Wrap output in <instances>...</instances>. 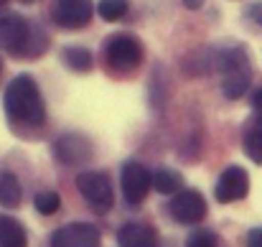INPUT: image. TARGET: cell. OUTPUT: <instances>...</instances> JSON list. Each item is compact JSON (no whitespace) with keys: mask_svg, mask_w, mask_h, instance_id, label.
I'll use <instances>...</instances> for the list:
<instances>
[{"mask_svg":"<svg viewBox=\"0 0 262 247\" xmlns=\"http://www.w3.org/2000/svg\"><path fill=\"white\" fill-rule=\"evenodd\" d=\"M3 107H5V115L10 117V122H15V125L38 128L46 120V107H43L38 84L28 74H18L8 84L5 97H3Z\"/></svg>","mask_w":262,"mask_h":247,"instance_id":"1","label":"cell"},{"mask_svg":"<svg viewBox=\"0 0 262 247\" xmlns=\"http://www.w3.org/2000/svg\"><path fill=\"white\" fill-rule=\"evenodd\" d=\"M219 72H222V89L227 99H239L252 79V69H250V59L247 51L242 46H232L227 51H222L219 56Z\"/></svg>","mask_w":262,"mask_h":247,"instance_id":"2","label":"cell"},{"mask_svg":"<svg viewBox=\"0 0 262 247\" xmlns=\"http://www.w3.org/2000/svg\"><path fill=\"white\" fill-rule=\"evenodd\" d=\"M143 61V46L130 33H115L104 41V67L115 74H127Z\"/></svg>","mask_w":262,"mask_h":247,"instance_id":"3","label":"cell"},{"mask_svg":"<svg viewBox=\"0 0 262 247\" xmlns=\"http://www.w3.org/2000/svg\"><path fill=\"white\" fill-rule=\"evenodd\" d=\"M41 36L18 13H0V49L13 56H33V41Z\"/></svg>","mask_w":262,"mask_h":247,"instance_id":"4","label":"cell"},{"mask_svg":"<svg viewBox=\"0 0 262 247\" xmlns=\"http://www.w3.org/2000/svg\"><path fill=\"white\" fill-rule=\"evenodd\" d=\"M77 189L79 194L87 199V204L94 212H107L115 201V194H112V183L104 173L99 171H87V173H79L77 178Z\"/></svg>","mask_w":262,"mask_h":247,"instance_id":"5","label":"cell"},{"mask_svg":"<svg viewBox=\"0 0 262 247\" xmlns=\"http://www.w3.org/2000/svg\"><path fill=\"white\" fill-rule=\"evenodd\" d=\"M99 230L89 222H72L51 235V247H99Z\"/></svg>","mask_w":262,"mask_h":247,"instance_id":"6","label":"cell"},{"mask_svg":"<svg viewBox=\"0 0 262 247\" xmlns=\"http://www.w3.org/2000/svg\"><path fill=\"white\" fill-rule=\"evenodd\" d=\"M51 18L56 26L77 31L92 20V0H54Z\"/></svg>","mask_w":262,"mask_h":247,"instance_id":"7","label":"cell"},{"mask_svg":"<svg viewBox=\"0 0 262 247\" xmlns=\"http://www.w3.org/2000/svg\"><path fill=\"white\" fill-rule=\"evenodd\" d=\"M171 214L178 224H196L206 217V201L196 189H183L171 199Z\"/></svg>","mask_w":262,"mask_h":247,"instance_id":"8","label":"cell"},{"mask_svg":"<svg viewBox=\"0 0 262 247\" xmlns=\"http://www.w3.org/2000/svg\"><path fill=\"white\" fill-rule=\"evenodd\" d=\"M247 191H250V176H247V171H245L242 166H229V168L219 176L216 189H214V196H216V201H222V204H232V201L245 199Z\"/></svg>","mask_w":262,"mask_h":247,"instance_id":"9","label":"cell"},{"mask_svg":"<svg viewBox=\"0 0 262 247\" xmlns=\"http://www.w3.org/2000/svg\"><path fill=\"white\" fill-rule=\"evenodd\" d=\"M150 183H153V176L148 173L145 166H140L138 161H127L122 166V194L130 204H140Z\"/></svg>","mask_w":262,"mask_h":247,"instance_id":"10","label":"cell"},{"mask_svg":"<svg viewBox=\"0 0 262 247\" xmlns=\"http://www.w3.org/2000/svg\"><path fill=\"white\" fill-rule=\"evenodd\" d=\"M54 153L64 166H79L92 158V143L82 135H61L54 146Z\"/></svg>","mask_w":262,"mask_h":247,"instance_id":"11","label":"cell"},{"mask_svg":"<svg viewBox=\"0 0 262 247\" xmlns=\"http://www.w3.org/2000/svg\"><path fill=\"white\" fill-rule=\"evenodd\" d=\"M120 247H158V235L148 224H125L117 232Z\"/></svg>","mask_w":262,"mask_h":247,"instance_id":"12","label":"cell"},{"mask_svg":"<svg viewBox=\"0 0 262 247\" xmlns=\"http://www.w3.org/2000/svg\"><path fill=\"white\" fill-rule=\"evenodd\" d=\"M242 148L247 153V158H252L257 166H262V112L255 115L242 135Z\"/></svg>","mask_w":262,"mask_h":247,"instance_id":"13","label":"cell"},{"mask_svg":"<svg viewBox=\"0 0 262 247\" xmlns=\"http://www.w3.org/2000/svg\"><path fill=\"white\" fill-rule=\"evenodd\" d=\"M26 230L13 217H0V247H26Z\"/></svg>","mask_w":262,"mask_h":247,"instance_id":"14","label":"cell"},{"mask_svg":"<svg viewBox=\"0 0 262 247\" xmlns=\"http://www.w3.org/2000/svg\"><path fill=\"white\" fill-rule=\"evenodd\" d=\"M0 204L8 209L20 204V183L13 173H0Z\"/></svg>","mask_w":262,"mask_h":247,"instance_id":"15","label":"cell"},{"mask_svg":"<svg viewBox=\"0 0 262 247\" xmlns=\"http://www.w3.org/2000/svg\"><path fill=\"white\" fill-rule=\"evenodd\" d=\"M61 59H64V64H67L69 69H74V72H89V69H92V54H89L87 49H82V46H69V49H64V51H61Z\"/></svg>","mask_w":262,"mask_h":247,"instance_id":"16","label":"cell"},{"mask_svg":"<svg viewBox=\"0 0 262 247\" xmlns=\"http://www.w3.org/2000/svg\"><path fill=\"white\" fill-rule=\"evenodd\" d=\"M153 186L161 194H178L181 191V173L171 168H161L153 173Z\"/></svg>","mask_w":262,"mask_h":247,"instance_id":"17","label":"cell"},{"mask_svg":"<svg viewBox=\"0 0 262 247\" xmlns=\"http://www.w3.org/2000/svg\"><path fill=\"white\" fill-rule=\"evenodd\" d=\"M33 207H36V212L38 214H56L59 212V207H61V199H59V194L56 191H41V194H36V199H33Z\"/></svg>","mask_w":262,"mask_h":247,"instance_id":"18","label":"cell"},{"mask_svg":"<svg viewBox=\"0 0 262 247\" xmlns=\"http://www.w3.org/2000/svg\"><path fill=\"white\" fill-rule=\"evenodd\" d=\"M97 10H99L102 20H120L127 13V0H99Z\"/></svg>","mask_w":262,"mask_h":247,"instance_id":"19","label":"cell"},{"mask_svg":"<svg viewBox=\"0 0 262 247\" xmlns=\"http://www.w3.org/2000/svg\"><path fill=\"white\" fill-rule=\"evenodd\" d=\"M186 247H216V237H214V232H209V230H196V232L186 240Z\"/></svg>","mask_w":262,"mask_h":247,"instance_id":"20","label":"cell"},{"mask_svg":"<svg viewBox=\"0 0 262 247\" xmlns=\"http://www.w3.org/2000/svg\"><path fill=\"white\" fill-rule=\"evenodd\" d=\"M247 247H262V230H250V235H247Z\"/></svg>","mask_w":262,"mask_h":247,"instance_id":"21","label":"cell"},{"mask_svg":"<svg viewBox=\"0 0 262 247\" xmlns=\"http://www.w3.org/2000/svg\"><path fill=\"white\" fill-rule=\"evenodd\" d=\"M252 107H255L257 112H262V89H257V92L252 94Z\"/></svg>","mask_w":262,"mask_h":247,"instance_id":"22","label":"cell"},{"mask_svg":"<svg viewBox=\"0 0 262 247\" xmlns=\"http://www.w3.org/2000/svg\"><path fill=\"white\" fill-rule=\"evenodd\" d=\"M250 15H252L257 23H262V3H260V5H252V8H250Z\"/></svg>","mask_w":262,"mask_h":247,"instance_id":"23","label":"cell"},{"mask_svg":"<svg viewBox=\"0 0 262 247\" xmlns=\"http://www.w3.org/2000/svg\"><path fill=\"white\" fill-rule=\"evenodd\" d=\"M183 5H186V8H191V10H196V8H201V5H204V0H183Z\"/></svg>","mask_w":262,"mask_h":247,"instance_id":"24","label":"cell"},{"mask_svg":"<svg viewBox=\"0 0 262 247\" xmlns=\"http://www.w3.org/2000/svg\"><path fill=\"white\" fill-rule=\"evenodd\" d=\"M20 3H26V5H31V3H36V0H20Z\"/></svg>","mask_w":262,"mask_h":247,"instance_id":"25","label":"cell"},{"mask_svg":"<svg viewBox=\"0 0 262 247\" xmlns=\"http://www.w3.org/2000/svg\"><path fill=\"white\" fill-rule=\"evenodd\" d=\"M0 72H3V61H0Z\"/></svg>","mask_w":262,"mask_h":247,"instance_id":"26","label":"cell"},{"mask_svg":"<svg viewBox=\"0 0 262 247\" xmlns=\"http://www.w3.org/2000/svg\"><path fill=\"white\" fill-rule=\"evenodd\" d=\"M3 3H8V0H0V5H3Z\"/></svg>","mask_w":262,"mask_h":247,"instance_id":"27","label":"cell"}]
</instances>
